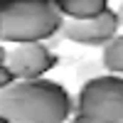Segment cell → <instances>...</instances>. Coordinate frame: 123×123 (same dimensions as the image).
Segmentation results:
<instances>
[{
    "mask_svg": "<svg viewBox=\"0 0 123 123\" xmlns=\"http://www.w3.org/2000/svg\"><path fill=\"white\" fill-rule=\"evenodd\" d=\"M0 123H10V121H7V118H3V116H0Z\"/></svg>",
    "mask_w": 123,
    "mask_h": 123,
    "instance_id": "30bf717a",
    "label": "cell"
},
{
    "mask_svg": "<svg viewBox=\"0 0 123 123\" xmlns=\"http://www.w3.org/2000/svg\"><path fill=\"white\" fill-rule=\"evenodd\" d=\"M74 98L54 79L12 81L0 89V116L10 123H64L71 118Z\"/></svg>",
    "mask_w": 123,
    "mask_h": 123,
    "instance_id": "6da1fadb",
    "label": "cell"
},
{
    "mask_svg": "<svg viewBox=\"0 0 123 123\" xmlns=\"http://www.w3.org/2000/svg\"><path fill=\"white\" fill-rule=\"evenodd\" d=\"M62 22L54 0H0V42H47L59 35Z\"/></svg>",
    "mask_w": 123,
    "mask_h": 123,
    "instance_id": "7a4b0ae2",
    "label": "cell"
},
{
    "mask_svg": "<svg viewBox=\"0 0 123 123\" xmlns=\"http://www.w3.org/2000/svg\"><path fill=\"white\" fill-rule=\"evenodd\" d=\"M57 7L67 20H91L104 12L108 3L106 0H59Z\"/></svg>",
    "mask_w": 123,
    "mask_h": 123,
    "instance_id": "8992f818",
    "label": "cell"
},
{
    "mask_svg": "<svg viewBox=\"0 0 123 123\" xmlns=\"http://www.w3.org/2000/svg\"><path fill=\"white\" fill-rule=\"evenodd\" d=\"M5 59H7V47H3V44H0V89L10 86V84L15 81L12 71H10V69H7V64H5Z\"/></svg>",
    "mask_w": 123,
    "mask_h": 123,
    "instance_id": "ba28073f",
    "label": "cell"
},
{
    "mask_svg": "<svg viewBox=\"0 0 123 123\" xmlns=\"http://www.w3.org/2000/svg\"><path fill=\"white\" fill-rule=\"evenodd\" d=\"M71 123H123V76L86 79L76 94Z\"/></svg>",
    "mask_w": 123,
    "mask_h": 123,
    "instance_id": "3957f363",
    "label": "cell"
},
{
    "mask_svg": "<svg viewBox=\"0 0 123 123\" xmlns=\"http://www.w3.org/2000/svg\"><path fill=\"white\" fill-rule=\"evenodd\" d=\"M118 27H121L118 12L106 7L98 17H91V20H67L64 17L59 35L64 39H69V42H76V44L106 47L118 35Z\"/></svg>",
    "mask_w": 123,
    "mask_h": 123,
    "instance_id": "277c9868",
    "label": "cell"
},
{
    "mask_svg": "<svg viewBox=\"0 0 123 123\" xmlns=\"http://www.w3.org/2000/svg\"><path fill=\"white\" fill-rule=\"evenodd\" d=\"M59 57L52 52V47L44 42H32V44H15L7 49L5 64L12 71L15 81H27V79H42L47 71L57 67Z\"/></svg>",
    "mask_w": 123,
    "mask_h": 123,
    "instance_id": "5b68a950",
    "label": "cell"
},
{
    "mask_svg": "<svg viewBox=\"0 0 123 123\" xmlns=\"http://www.w3.org/2000/svg\"><path fill=\"white\" fill-rule=\"evenodd\" d=\"M101 64L108 74L123 76V35H116L101 52Z\"/></svg>",
    "mask_w": 123,
    "mask_h": 123,
    "instance_id": "52a82bcc",
    "label": "cell"
},
{
    "mask_svg": "<svg viewBox=\"0 0 123 123\" xmlns=\"http://www.w3.org/2000/svg\"><path fill=\"white\" fill-rule=\"evenodd\" d=\"M116 12H118V20L123 22V3H118V10H116Z\"/></svg>",
    "mask_w": 123,
    "mask_h": 123,
    "instance_id": "9c48e42d",
    "label": "cell"
}]
</instances>
